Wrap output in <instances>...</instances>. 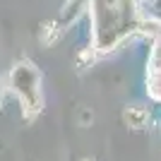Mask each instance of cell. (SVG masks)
Segmentation results:
<instances>
[]
</instances>
